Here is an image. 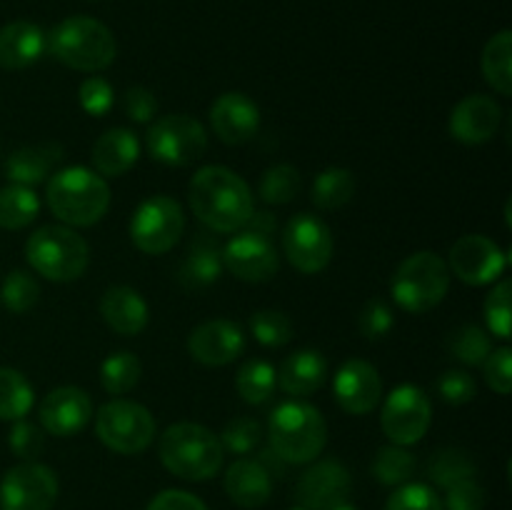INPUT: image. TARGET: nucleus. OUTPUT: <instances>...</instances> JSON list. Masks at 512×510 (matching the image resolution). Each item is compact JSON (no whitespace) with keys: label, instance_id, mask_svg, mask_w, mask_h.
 Here are the masks:
<instances>
[{"label":"nucleus","instance_id":"1","mask_svg":"<svg viewBox=\"0 0 512 510\" xmlns=\"http://www.w3.org/2000/svg\"><path fill=\"white\" fill-rule=\"evenodd\" d=\"M188 203L195 218L215 233H238L255 210L248 183L225 165H205L193 175Z\"/></svg>","mask_w":512,"mask_h":510},{"label":"nucleus","instance_id":"2","mask_svg":"<svg viewBox=\"0 0 512 510\" xmlns=\"http://www.w3.org/2000/svg\"><path fill=\"white\" fill-rule=\"evenodd\" d=\"M45 203L60 223L70 228H90L108 213L110 188L95 170L73 165L45 180Z\"/></svg>","mask_w":512,"mask_h":510},{"label":"nucleus","instance_id":"3","mask_svg":"<svg viewBox=\"0 0 512 510\" xmlns=\"http://www.w3.org/2000/svg\"><path fill=\"white\" fill-rule=\"evenodd\" d=\"M160 463L175 478L203 483L223 468L225 450L218 435L200 423H175L160 435Z\"/></svg>","mask_w":512,"mask_h":510},{"label":"nucleus","instance_id":"4","mask_svg":"<svg viewBox=\"0 0 512 510\" xmlns=\"http://www.w3.org/2000/svg\"><path fill=\"white\" fill-rule=\"evenodd\" d=\"M270 448L290 465L313 463L328 443V423L315 405L285 400L273 410L268 423Z\"/></svg>","mask_w":512,"mask_h":510},{"label":"nucleus","instance_id":"5","mask_svg":"<svg viewBox=\"0 0 512 510\" xmlns=\"http://www.w3.org/2000/svg\"><path fill=\"white\" fill-rule=\"evenodd\" d=\"M48 40V50L68 68L80 70V73H98L113 65L118 55L113 33L108 25L100 20L88 18V15H73L63 23L55 25Z\"/></svg>","mask_w":512,"mask_h":510},{"label":"nucleus","instance_id":"6","mask_svg":"<svg viewBox=\"0 0 512 510\" xmlns=\"http://www.w3.org/2000/svg\"><path fill=\"white\" fill-rule=\"evenodd\" d=\"M25 260L53 283H73L88 270L90 248L68 225H43L25 243Z\"/></svg>","mask_w":512,"mask_h":510},{"label":"nucleus","instance_id":"7","mask_svg":"<svg viewBox=\"0 0 512 510\" xmlns=\"http://www.w3.org/2000/svg\"><path fill=\"white\" fill-rule=\"evenodd\" d=\"M450 288V268L438 253L420 250L408 255L390 280L393 300L408 313L420 315L438 308Z\"/></svg>","mask_w":512,"mask_h":510},{"label":"nucleus","instance_id":"8","mask_svg":"<svg viewBox=\"0 0 512 510\" xmlns=\"http://www.w3.org/2000/svg\"><path fill=\"white\" fill-rule=\"evenodd\" d=\"M95 433L100 443L120 455H138L153 445L158 425L153 413L135 400L113 398L100 405L95 415Z\"/></svg>","mask_w":512,"mask_h":510},{"label":"nucleus","instance_id":"9","mask_svg":"<svg viewBox=\"0 0 512 510\" xmlns=\"http://www.w3.org/2000/svg\"><path fill=\"white\" fill-rule=\"evenodd\" d=\"M145 148L158 163L185 168L203 158L205 148H208V133L193 115H163L145 133Z\"/></svg>","mask_w":512,"mask_h":510},{"label":"nucleus","instance_id":"10","mask_svg":"<svg viewBox=\"0 0 512 510\" xmlns=\"http://www.w3.org/2000/svg\"><path fill=\"white\" fill-rule=\"evenodd\" d=\"M185 230V213L168 195H153L135 208L130 218V240L145 255H165L178 245Z\"/></svg>","mask_w":512,"mask_h":510},{"label":"nucleus","instance_id":"11","mask_svg":"<svg viewBox=\"0 0 512 510\" xmlns=\"http://www.w3.org/2000/svg\"><path fill=\"white\" fill-rule=\"evenodd\" d=\"M430 423H433V405L423 388L403 383L390 390L383 405V415H380V425L390 443L400 445V448L420 443L428 435Z\"/></svg>","mask_w":512,"mask_h":510},{"label":"nucleus","instance_id":"12","mask_svg":"<svg viewBox=\"0 0 512 510\" xmlns=\"http://www.w3.org/2000/svg\"><path fill=\"white\" fill-rule=\"evenodd\" d=\"M283 250L298 273H323L333 260V233L318 215L298 213L288 220L283 233Z\"/></svg>","mask_w":512,"mask_h":510},{"label":"nucleus","instance_id":"13","mask_svg":"<svg viewBox=\"0 0 512 510\" xmlns=\"http://www.w3.org/2000/svg\"><path fill=\"white\" fill-rule=\"evenodd\" d=\"M58 475L38 460L13 465L0 480V510H53Z\"/></svg>","mask_w":512,"mask_h":510},{"label":"nucleus","instance_id":"14","mask_svg":"<svg viewBox=\"0 0 512 510\" xmlns=\"http://www.w3.org/2000/svg\"><path fill=\"white\" fill-rule=\"evenodd\" d=\"M448 268L465 285H490L503 278L508 253L485 235H463L450 248Z\"/></svg>","mask_w":512,"mask_h":510},{"label":"nucleus","instance_id":"15","mask_svg":"<svg viewBox=\"0 0 512 510\" xmlns=\"http://www.w3.org/2000/svg\"><path fill=\"white\" fill-rule=\"evenodd\" d=\"M220 255H223V268H228L235 278L245 283H265L280 268L273 240L253 230H240L238 235H233Z\"/></svg>","mask_w":512,"mask_h":510},{"label":"nucleus","instance_id":"16","mask_svg":"<svg viewBox=\"0 0 512 510\" xmlns=\"http://www.w3.org/2000/svg\"><path fill=\"white\" fill-rule=\"evenodd\" d=\"M38 415L45 433L55 438H70L93 420V400L78 385H60L45 395Z\"/></svg>","mask_w":512,"mask_h":510},{"label":"nucleus","instance_id":"17","mask_svg":"<svg viewBox=\"0 0 512 510\" xmlns=\"http://www.w3.org/2000/svg\"><path fill=\"white\" fill-rule=\"evenodd\" d=\"M333 395L345 413L368 415L370 410L378 408L380 395H383L378 368L360 358L345 360L333 378Z\"/></svg>","mask_w":512,"mask_h":510},{"label":"nucleus","instance_id":"18","mask_svg":"<svg viewBox=\"0 0 512 510\" xmlns=\"http://www.w3.org/2000/svg\"><path fill=\"white\" fill-rule=\"evenodd\" d=\"M353 480H350L348 468L340 460L328 458L310 465L298 480L295 498L308 510H330L333 505L348 500Z\"/></svg>","mask_w":512,"mask_h":510},{"label":"nucleus","instance_id":"19","mask_svg":"<svg viewBox=\"0 0 512 510\" xmlns=\"http://www.w3.org/2000/svg\"><path fill=\"white\" fill-rule=\"evenodd\" d=\"M245 350V333L233 320H208L188 335V353L208 368H223L240 358Z\"/></svg>","mask_w":512,"mask_h":510},{"label":"nucleus","instance_id":"20","mask_svg":"<svg viewBox=\"0 0 512 510\" xmlns=\"http://www.w3.org/2000/svg\"><path fill=\"white\" fill-rule=\"evenodd\" d=\"M210 125L225 145H245L258 135L260 108L240 90H230L210 105Z\"/></svg>","mask_w":512,"mask_h":510},{"label":"nucleus","instance_id":"21","mask_svg":"<svg viewBox=\"0 0 512 510\" xmlns=\"http://www.w3.org/2000/svg\"><path fill=\"white\" fill-rule=\"evenodd\" d=\"M503 120V108L495 98L483 93L468 95L453 108L448 130L455 140L465 145H483L495 138Z\"/></svg>","mask_w":512,"mask_h":510},{"label":"nucleus","instance_id":"22","mask_svg":"<svg viewBox=\"0 0 512 510\" xmlns=\"http://www.w3.org/2000/svg\"><path fill=\"white\" fill-rule=\"evenodd\" d=\"M223 485L228 498L245 510L263 508L273 493V480H270L268 468L253 458H238L233 465H228Z\"/></svg>","mask_w":512,"mask_h":510},{"label":"nucleus","instance_id":"23","mask_svg":"<svg viewBox=\"0 0 512 510\" xmlns=\"http://www.w3.org/2000/svg\"><path fill=\"white\" fill-rule=\"evenodd\" d=\"M100 315L110 330L125 335V338H133V335L143 333L148 325V303L130 285H113L100 298Z\"/></svg>","mask_w":512,"mask_h":510},{"label":"nucleus","instance_id":"24","mask_svg":"<svg viewBox=\"0 0 512 510\" xmlns=\"http://www.w3.org/2000/svg\"><path fill=\"white\" fill-rule=\"evenodd\" d=\"M45 50H48L45 33L30 20H13L0 28V68H30L43 58Z\"/></svg>","mask_w":512,"mask_h":510},{"label":"nucleus","instance_id":"25","mask_svg":"<svg viewBox=\"0 0 512 510\" xmlns=\"http://www.w3.org/2000/svg\"><path fill=\"white\" fill-rule=\"evenodd\" d=\"M93 168L103 178H120L140 158V140L128 128H110L93 143Z\"/></svg>","mask_w":512,"mask_h":510},{"label":"nucleus","instance_id":"26","mask_svg":"<svg viewBox=\"0 0 512 510\" xmlns=\"http://www.w3.org/2000/svg\"><path fill=\"white\" fill-rule=\"evenodd\" d=\"M325 380H328V360L320 350L313 348L295 350L283 360L278 370V385L283 388V393L293 395V398L313 395L315 390L323 388Z\"/></svg>","mask_w":512,"mask_h":510},{"label":"nucleus","instance_id":"27","mask_svg":"<svg viewBox=\"0 0 512 510\" xmlns=\"http://www.w3.org/2000/svg\"><path fill=\"white\" fill-rule=\"evenodd\" d=\"M63 160V148L58 143H43V145H25L15 153L8 155L5 160V178L13 185H25V188H35V185L45 183L50 170Z\"/></svg>","mask_w":512,"mask_h":510},{"label":"nucleus","instance_id":"28","mask_svg":"<svg viewBox=\"0 0 512 510\" xmlns=\"http://www.w3.org/2000/svg\"><path fill=\"white\" fill-rule=\"evenodd\" d=\"M485 80L490 88L503 98L512 95V33L500 30L485 43L483 58H480Z\"/></svg>","mask_w":512,"mask_h":510},{"label":"nucleus","instance_id":"29","mask_svg":"<svg viewBox=\"0 0 512 510\" xmlns=\"http://www.w3.org/2000/svg\"><path fill=\"white\" fill-rule=\"evenodd\" d=\"M223 270V255L215 248V243L198 240L180 265V283L185 288H205V285H213L223 275Z\"/></svg>","mask_w":512,"mask_h":510},{"label":"nucleus","instance_id":"30","mask_svg":"<svg viewBox=\"0 0 512 510\" xmlns=\"http://www.w3.org/2000/svg\"><path fill=\"white\" fill-rule=\"evenodd\" d=\"M40 213V198L33 188L25 185H5L0 188V228L20 230L28 228Z\"/></svg>","mask_w":512,"mask_h":510},{"label":"nucleus","instance_id":"31","mask_svg":"<svg viewBox=\"0 0 512 510\" xmlns=\"http://www.w3.org/2000/svg\"><path fill=\"white\" fill-rule=\"evenodd\" d=\"M355 195V175L348 168H325L313 180V203L320 210H338Z\"/></svg>","mask_w":512,"mask_h":510},{"label":"nucleus","instance_id":"32","mask_svg":"<svg viewBox=\"0 0 512 510\" xmlns=\"http://www.w3.org/2000/svg\"><path fill=\"white\" fill-rule=\"evenodd\" d=\"M35 400L33 385L20 370L0 368V420H20L30 413Z\"/></svg>","mask_w":512,"mask_h":510},{"label":"nucleus","instance_id":"33","mask_svg":"<svg viewBox=\"0 0 512 510\" xmlns=\"http://www.w3.org/2000/svg\"><path fill=\"white\" fill-rule=\"evenodd\" d=\"M275 385H278V370L268 360H248L235 375L238 395L250 405H263L273 395Z\"/></svg>","mask_w":512,"mask_h":510},{"label":"nucleus","instance_id":"34","mask_svg":"<svg viewBox=\"0 0 512 510\" xmlns=\"http://www.w3.org/2000/svg\"><path fill=\"white\" fill-rule=\"evenodd\" d=\"M143 375V365H140L138 355L120 350V353L108 355L100 365V385L108 395H125L140 383Z\"/></svg>","mask_w":512,"mask_h":510},{"label":"nucleus","instance_id":"35","mask_svg":"<svg viewBox=\"0 0 512 510\" xmlns=\"http://www.w3.org/2000/svg\"><path fill=\"white\" fill-rule=\"evenodd\" d=\"M448 348L455 360H460L468 368H478L485 363L490 353H493V340H490L488 330L480 325H460L455 333H450Z\"/></svg>","mask_w":512,"mask_h":510},{"label":"nucleus","instance_id":"36","mask_svg":"<svg viewBox=\"0 0 512 510\" xmlns=\"http://www.w3.org/2000/svg\"><path fill=\"white\" fill-rule=\"evenodd\" d=\"M300 188H303L300 170L295 165L280 163L265 170L263 178H260L258 193L268 205H285L298 198Z\"/></svg>","mask_w":512,"mask_h":510},{"label":"nucleus","instance_id":"37","mask_svg":"<svg viewBox=\"0 0 512 510\" xmlns=\"http://www.w3.org/2000/svg\"><path fill=\"white\" fill-rule=\"evenodd\" d=\"M478 468H475V460L470 458L465 450L460 448H443L430 458L428 475L435 485L440 488H450L453 483L465 478H475Z\"/></svg>","mask_w":512,"mask_h":510},{"label":"nucleus","instance_id":"38","mask_svg":"<svg viewBox=\"0 0 512 510\" xmlns=\"http://www.w3.org/2000/svg\"><path fill=\"white\" fill-rule=\"evenodd\" d=\"M370 470H373V475L378 483L403 485L413 478L415 455L408 453L405 448H400V445H393V443L383 445V448L375 453Z\"/></svg>","mask_w":512,"mask_h":510},{"label":"nucleus","instance_id":"39","mask_svg":"<svg viewBox=\"0 0 512 510\" xmlns=\"http://www.w3.org/2000/svg\"><path fill=\"white\" fill-rule=\"evenodd\" d=\"M40 298V285L38 280L33 278L25 270H10L5 275L3 285H0V303L8 313L13 315H23L38 303Z\"/></svg>","mask_w":512,"mask_h":510},{"label":"nucleus","instance_id":"40","mask_svg":"<svg viewBox=\"0 0 512 510\" xmlns=\"http://www.w3.org/2000/svg\"><path fill=\"white\" fill-rule=\"evenodd\" d=\"M510 298H512V283L508 278L495 280L493 290H490L488 298H485V325H488L490 333L500 340H510V330H512Z\"/></svg>","mask_w":512,"mask_h":510},{"label":"nucleus","instance_id":"41","mask_svg":"<svg viewBox=\"0 0 512 510\" xmlns=\"http://www.w3.org/2000/svg\"><path fill=\"white\" fill-rule=\"evenodd\" d=\"M250 333L265 348H283L293 338V323L280 310H258L250 315Z\"/></svg>","mask_w":512,"mask_h":510},{"label":"nucleus","instance_id":"42","mask_svg":"<svg viewBox=\"0 0 512 510\" xmlns=\"http://www.w3.org/2000/svg\"><path fill=\"white\" fill-rule=\"evenodd\" d=\"M385 510H443V498L428 483H403L393 490Z\"/></svg>","mask_w":512,"mask_h":510},{"label":"nucleus","instance_id":"43","mask_svg":"<svg viewBox=\"0 0 512 510\" xmlns=\"http://www.w3.org/2000/svg\"><path fill=\"white\" fill-rule=\"evenodd\" d=\"M260 435H263V428H260L258 420L233 418L218 438L223 443V450H230L235 455H248L250 450L258 448Z\"/></svg>","mask_w":512,"mask_h":510},{"label":"nucleus","instance_id":"44","mask_svg":"<svg viewBox=\"0 0 512 510\" xmlns=\"http://www.w3.org/2000/svg\"><path fill=\"white\" fill-rule=\"evenodd\" d=\"M8 448L15 458L25 460H35L45 448V435L43 430L38 428L35 423H28L25 418L13 420V428L8 433Z\"/></svg>","mask_w":512,"mask_h":510},{"label":"nucleus","instance_id":"45","mask_svg":"<svg viewBox=\"0 0 512 510\" xmlns=\"http://www.w3.org/2000/svg\"><path fill=\"white\" fill-rule=\"evenodd\" d=\"M78 100L80 108H83L85 113L93 115V118H103V115L113 108L115 90L113 85L105 78H100V75H90V78H85L83 83H80Z\"/></svg>","mask_w":512,"mask_h":510},{"label":"nucleus","instance_id":"46","mask_svg":"<svg viewBox=\"0 0 512 510\" xmlns=\"http://www.w3.org/2000/svg\"><path fill=\"white\" fill-rule=\"evenodd\" d=\"M435 388H438V395L448 405H465L478 393L475 378L468 370H445L438 383H435Z\"/></svg>","mask_w":512,"mask_h":510},{"label":"nucleus","instance_id":"47","mask_svg":"<svg viewBox=\"0 0 512 510\" xmlns=\"http://www.w3.org/2000/svg\"><path fill=\"white\" fill-rule=\"evenodd\" d=\"M485 490L478 478H465L445 488L443 510H483Z\"/></svg>","mask_w":512,"mask_h":510},{"label":"nucleus","instance_id":"48","mask_svg":"<svg viewBox=\"0 0 512 510\" xmlns=\"http://www.w3.org/2000/svg\"><path fill=\"white\" fill-rule=\"evenodd\" d=\"M483 375L488 388L498 395H508L512 390V350L508 345L493 350L483 363Z\"/></svg>","mask_w":512,"mask_h":510},{"label":"nucleus","instance_id":"49","mask_svg":"<svg viewBox=\"0 0 512 510\" xmlns=\"http://www.w3.org/2000/svg\"><path fill=\"white\" fill-rule=\"evenodd\" d=\"M395 318H393V310L388 308L385 300H368L360 313V333L365 335L368 340H380L393 330Z\"/></svg>","mask_w":512,"mask_h":510},{"label":"nucleus","instance_id":"50","mask_svg":"<svg viewBox=\"0 0 512 510\" xmlns=\"http://www.w3.org/2000/svg\"><path fill=\"white\" fill-rule=\"evenodd\" d=\"M123 110L133 123H150L158 113V100L143 85H133L123 95Z\"/></svg>","mask_w":512,"mask_h":510},{"label":"nucleus","instance_id":"51","mask_svg":"<svg viewBox=\"0 0 512 510\" xmlns=\"http://www.w3.org/2000/svg\"><path fill=\"white\" fill-rule=\"evenodd\" d=\"M148 510H208V505L188 490H163L150 500Z\"/></svg>","mask_w":512,"mask_h":510},{"label":"nucleus","instance_id":"52","mask_svg":"<svg viewBox=\"0 0 512 510\" xmlns=\"http://www.w3.org/2000/svg\"><path fill=\"white\" fill-rule=\"evenodd\" d=\"M245 228L253 230V233L263 235V238H270V235L275 233V215L265 213V210H253V215L248 218V223H245Z\"/></svg>","mask_w":512,"mask_h":510},{"label":"nucleus","instance_id":"53","mask_svg":"<svg viewBox=\"0 0 512 510\" xmlns=\"http://www.w3.org/2000/svg\"><path fill=\"white\" fill-rule=\"evenodd\" d=\"M330 510H358V505H353V503H350V500H343V503L333 505V508H330Z\"/></svg>","mask_w":512,"mask_h":510},{"label":"nucleus","instance_id":"54","mask_svg":"<svg viewBox=\"0 0 512 510\" xmlns=\"http://www.w3.org/2000/svg\"><path fill=\"white\" fill-rule=\"evenodd\" d=\"M290 510H308V508H303V505H295V508H290Z\"/></svg>","mask_w":512,"mask_h":510}]
</instances>
